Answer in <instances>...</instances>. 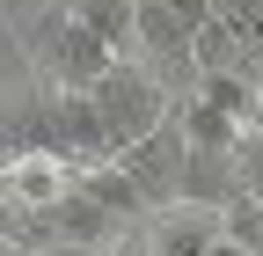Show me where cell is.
I'll return each instance as SVG.
<instances>
[{
	"label": "cell",
	"mask_w": 263,
	"mask_h": 256,
	"mask_svg": "<svg viewBox=\"0 0 263 256\" xmlns=\"http://www.w3.org/2000/svg\"><path fill=\"white\" fill-rule=\"evenodd\" d=\"M256 117H263V66H256Z\"/></svg>",
	"instance_id": "18"
},
{
	"label": "cell",
	"mask_w": 263,
	"mask_h": 256,
	"mask_svg": "<svg viewBox=\"0 0 263 256\" xmlns=\"http://www.w3.org/2000/svg\"><path fill=\"white\" fill-rule=\"evenodd\" d=\"M29 227H37V249L44 242H81V249H110L117 234H124V220L103 205V198H88L81 190V176L59 190V205H44V212H29Z\"/></svg>",
	"instance_id": "5"
},
{
	"label": "cell",
	"mask_w": 263,
	"mask_h": 256,
	"mask_svg": "<svg viewBox=\"0 0 263 256\" xmlns=\"http://www.w3.org/2000/svg\"><path fill=\"white\" fill-rule=\"evenodd\" d=\"M37 256H110V249H81V242H44Z\"/></svg>",
	"instance_id": "16"
},
{
	"label": "cell",
	"mask_w": 263,
	"mask_h": 256,
	"mask_svg": "<svg viewBox=\"0 0 263 256\" xmlns=\"http://www.w3.org/2000/svg\"><path fill=\"white\" fill-rule=\"evenodd\" d=\"M29 59H37L44 88H95V81H103V66H110L117 51L95 37V29H88L73 8H51V15L29 22Z\"/></svg>",
	"instance_id": "2"
},
{
	"label": "cell",
	"mask_w": 263,
	"mask_h": 256,
	"mask_svg": "<svg viewBox=\"0 0 263 256\" xmlns=\"http://www.w3.org/2000/svg\"><path fill=\"white\" fill-rule=\"evenodd\" d=\"M59 95V154H66V169H103V161H117V147H110V132H103V110H95V95L88 88H51Z\"/></svg>",
	"instance_id": "6"
},
{
	"label": "cell",
	"mask_w": 263,
	"mask_h": 256,
	"mask_svg": "<svg viewBox=\"0 0 263 256\" xmlns=\"http://www.w3.org/2000/svg\"><path fill=\"white\" fill-rule=\"evenodd\" d=\"M88 95H95V110H103V132H110V147H117V154H124L132 139H146L154 124H168V110H176L168 81L146 74L139 59H110L103 81H95Z\"/></svg>",
	"instance_id": "1"
},
{
	"label": "cell",
	"mask_w": 263,
	"mask_h": 256,
	"mask_svg": "<svg viewBox=\"0 0 263 256\" xmlns=\"http://www.w3.org/2000/svg\"><path fill=\"white\" fill-rule=\"evenodd\" d=\"M212 242H219V212H212V205H190V198L161 205L154 227H146V249H154V256H205Z\"/></svg>",
	"instance_id": "8"
},
{
	"label": "cell",
	"mask_w": 263,
	"mask_h": 256,
	"mask_svg": "<svg viewBox=\"0 0 263 256\" xmlns=\"http://www.w3.org/2000/svg\"><path fill=\"white\" fill-rule=\"evenodd\" d=\"M234 169H241V190H249V198H263V132H256V124L234 139Z\"/></svg>",
	"instance_id": "15"
},
{
	"label": "cell",
	"mask_w": 263,
	"mask_h": 256,
	"mask_svg": "<svg viewBox=\"0 0 263 256\" xmlns=\"http://www.w3.org/2000/svg\"><path fill=\"white\" fill-rule=\"evenodd\" d=\"M190 37H197V29L176 15V0H139V8H132V51H139L146 74H161V81H197Z\"/></svg>",
	"instance_id": "4"
},
{
	"label": "cell",
	"mask_w": 263,
	"mask_h": 256,
	"mask_svg": "<svg viewBox=\"0 0 263 256\" xmlns=\"http://www.w3.org/2000/svg\"><path fill=\"white\" fill-rule=\"evenodd\" d=\"M66 8H73L117 59H132V8H139V0H66Z\"/></svg>",
	"instance_id": "12"
},
{
	"label": "cell",
	"mask_w": 263,
	"mask_h": 256,
	"mask_svg": "<svg viewBox=\"0 0 263 256\" xmlns=\"http://www.w3.org/2000/svg\"><path fill=\"white\" fill-rule=\"evenodd\" d=\"M190 95H205L212 110H227V117L256 124V74H249V66H234V74H197V81H190Z\"/></svg>",
	"instance_id": "11"
},
{
	"label": "cell",
	"mask_w": 263,
	"mask_h": 256,
	"mask_svg": "<svg viewBox=\"0 0 263 256\" xmlns=\"http://www.w3.org/2000/svg\"><path fill=\"white\" fill-rule=\"evenodd\" d=\"M0 103H8V95H0Z\"/></svg>",
	"instance_id": "21"
},
{
	"label": "cell",
	"mask_w": 263,
	"mask_h": 256,
	"mask_svg": "<svg viewBox=\"0 0 263 256\" xmlns=\"http://www.w3.org/2000/svg\"><path fill=\"white\" fill-rule=\"evenodd\" d=\"M183 161H190V139H183L176 110H168V124H154L146 139H132V147L117 154V169L139 183L146 212H161V205H176V198H183Z\"/></svg>",
	"instance_id": "3"
},
{
	"label": "cell",
	"mask_w": 263,
	"mask_h": 256,
	"mask_svg": "<svg viewBox=\"0 0 263 256\" xmlns=\"http://www.w3.org/2000/svg\"><path fill=\"white\" fill-rule=\"evenodd\" d=\"M205 256H256V249H241V242H227V234H219V242H212Z\"/></svg>",
	"instance_id": "17"
},
{
	"label": "cell",
	"mask_w": 263,
	"mask_h": 256,
	"mask_svg": "<svg viewBox=\"0 0 263 256\" xmlns=\"http://www.w3.org/2000/svg\"><path fill=\"white\" fill-rule=\"evenodd\" d=\"M81 190H88V198H103L117 220H124V227H132V220H139L146 212V198H139V183H132L117 161H103V169H81Z\"/></svg>",
	"instance_id": "13"
},
{
	"label": "cell",
	"mask_w": 263,
	"mask_h": 256,
	"mask_svg": "<svg viewBox=\"0 0 263 256\" xmlns=\"http://www.w3.org/2000/svg\"><path fill=\"white\" fill-rule=\"evenodd\" d=\"M146 256H154V249H146Z\"/></svg>",
	"instance_id": "22"
},
{
	"label": "cell",
	"mask_w": 263,
	"mask_h": 256,
	"mask_svg": "<svg viewBox=\"0 0 263 256\" xmlns=\"http://www.w3.org/2000/svg\"><path fill=\"white\" fill-rule=\"evenodd\" d=\"M256 132H263V117H256Z\"/></svg>",
	"instance_id": "20"
},
{
	"label": "cell",
	"mask_w": 263,
	"mask_h": 256,
	"mask_svg": "<svg viewBox=\"0 0 263 256\" xmlns=\"http://www.w3.org/2000/svg\"><path fill=\"white\" fill-rule=\"evenodd\" d=\"M66 183H73V169H66L59 154H8V161H0V198H8L15 212H44V205H59Z\"/></svg>",
	"instance_id": "7"
},
{
	"label": "cell",
	"mask_w": 263,
	"mask_h": 256,
	"mask_svg": "<svg viewBox=\"0 0 263 256\" xmlns=\"http://www.w3.org/2000/svg\"><path fill=\"white\" fill-rule=\"evenodd\" d=\"M219 234L263 256V198H249V190H234V198L219 205Z\"/></svg>",
	"instance_id": "14"
},
{
	"label": "cell",
	"mask_w": 263,
	"mask_h": 256,
	"mask_svg": "<svg viewBox=\"0 0 263 256\" xmlns=\"http://www.w3.org/2000/svg\"><path fill=\"white\" fill-rule=\"evenodd\" d=\"M176 124H183V139H190V147H219V154H227V147H234V139L249 132L241 117H227V110H212L205 95H183V110H176Z\"/></svg>",
	"instance_id": "10"
},
{
	"label": "cell",
	"mask_w": 263,
	"mask_h": 256,
	"mask_svg": "<svg viewBox=\"0 0 263 256\" xmlns=\"http://www.w3.org/2000/svg\"><path fill=\"white\" fill-rule=\"evenodd\" d=\"M0 8H22V0H0Z\"/></svg>",
	"instance_id": "19"
},
{
	"label": "cell",
	"mask_w": 263,
	"mask_h": 256,
	"mask_svg": "<svg viewBox=\"0 0 263 256\" xmlns=\"http://www.w3.org/2000/svg\"><path fill=\"white\" fill-rule=\"evenodd\" d=\"M234 190H241V169H234V147H190V161H183V198L190 205H227V198H234Z\"/></svg>",
	"instance_id": "9"
}]
</instances>
